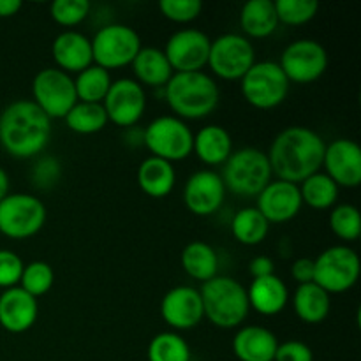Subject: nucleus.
<instances>
[{"label":"nucleus","instance_id":"bb28decb","mask_svg":"<svg viewBox=\"0 0 361 361\" xmlns=\"http://www.w3.org/2000/svg\"><path fill=\"white\" fill-rule=\"evenodd\" d=\"M240 27L249 37L263 39L274 34L279 27L274 0H249L240 13Z\"/></svg>","mask_w":361,"mask_h":361},{"label":"nucleus","instance_id":"6ab92c4d","mask_svg":"<svg viewBox=\"0 0 361 361\" xmlns=\"http://www.w3.org/2000/svg\"><path fill=\"white\" fill-rule=\"evenodd\" d=\"M303 207L300 187L284 180H271L257 196V210L268 222H288L300 214Z\"/></svg>","mask_w":361,"mask_h":361},{"label":"nucleus","instance_id":"c756f323","mask_svg":"<svg viewBox=\"0 0 361 361\" xmlns=\"http://www.w3.org/2000/svg\"><path fill=\"white\" fill-rule=\"evenodd\" d=\"M231 231L240 243L254 247L267 240L268 231H270V222L263 217V214L256 207L242 208L233 217Z\"/></svg>","mask_w":361,"mask_h":361},{"label":"nucleus","instance_id":"a878e982","mask_svg":"<svg viewBox=\"0 0 361 361\" xmlns=\"http://www.w3.org/2000/svg\"><path fill=\"white\" fill-rule=\"evenodd\" d=\"M137 183L150 197H166L176 183V173L171 162L150 155L137 168Z\"/></svg>","mask_w":361,"mask_h":361},{"label":"nucleus","instance_id":"e433bc0d","mask_svg":"<svg viewBox=\"0 0 361 361\" xmlns=\"http://www.w3.org/2000/svg\"><path fill=\"white\" fill-rule=\"evenodd\" d=\"M279 23L305 25L312 20L319 11L316 0H277L275 2Z\"/></svg>","mask_w":361,"mask_h":361},{"label":"nucleus","instance_id":"f257e3e1","mask_svg":"<svg viewBox=\"0 0 361 361\" xmlns=\"http://www.w3.org/2000/svg\"><path fill=\"white\" fill-rule=\"evenodd\" d=\"M324 148L326 143L316 130L302 126L288 127L275 137L267 154L271 175L298 185L323 168Z\"/></svg>","mask_w":361,"mask_h":361},{"label":"nucleus","instance_id":"4be33fe9","mask_svg":"<svg viewBox=\"0 0 361 361\" xmlns=\"http://www.w3.org/2000/svg\"><path fill=\"white\" fill-rule=\"evenodd\" d=\"M277 348V337L263 326H243L233 338V353L240 361H274Z\"/></svg>","mask_w":361,"mask_h":361},{"label":"nucleus","instance_id":"6e6552de","mask_svg":"<svg viewBox=\"0 0 361 361\" xmlns=\"http://www.w3.org/2000/svg\"><path fill=\"white\" fill-rule=\"evenodd\" d=\"M361 263L356 250L348 245H334L314 259V284L331 295L355 288L360 279Z\"/></svg>","mask_w":361,"mask_h":361},{"label":"nucleus","instance_id":"4c0bfd02","mask_svg":"<svg viewBox=\"0 0 361 361\" xmlns=\"http://www.w3.org/2000/svg\"><path fill=\"white\" fill-rule=\"evenodd\" d=\"M88 0H56L49 7L51 18L62 27H76L90 13Z\"/></svg>","mask_w":361,"mask_h":361},{"label":"nucleus","instance_id":"20e7f679","mask_svg":"<svg viewBox=\"0 0 361 361\" xmlns=\"http://www.w3.org/2000/svg\"><path fill=\"white\" fill-rule=\"evenodd\" d=\"M203 312L212 324L222 330L240 326L249 316L247 289L231 277H214L200 289Z\"/></svg>","mask_w":361,"mask_h":361},{"label":"nucleus","instance_id":"cd10ccee","mask_svg":"<svg viewBox=\"0 0 361 361\" xmlns=\"http://www.w3.org/2000/svg\"><path fill=\"white\" fill-rule=\"evenodd\" d=\"M293 307L295 312L303 323L319 324L328 317L331 309V298L324 289L309 282V284L298 286L293 296Z\"/></svg>","mask_w":361,"mask_h":361},{"label":"nucleus","instance_id":"2eb2a0df","mask_svg":"<svg viewBox=\"0 0 361 361\" xmlns=\"http://www.w3.org/2000/svg\"><path fill=\"white\" fill-rule=\"evenodd\" d=\"M212 39L197 28H182L166 42L164 55L176 73H196L208 66Z\"/></svg>","mask_w":361,"mask_h":361},{"label":"nucleus","instance_id":"9b49d317","mask_svg":"<svg viewBox=\"0 0 361 361\" xmlns=\"http://www.w3.org/2000/svg\"><path fill=\"white\" fill-rule=\"evenodd\" d=\"M32 97L49 120L66 118L78 102L74 80L59 67H46L35 74L32 81Z\"/></svg>","mask_w":361,"mask_h":361},{"label":"nucleus","instance_id":"a19ab883","mask_svg":"<svg viewBox=\"0 0 361 361\" xmlns=\"http://www.w3.org/2000/svg\"><path fill=\"white\" fill-rule=\"evenodd\" d=\"M60 164L55 157H41L34 166L32 180L41 189H49L59 182Z\"/></svg>","mask_w":361,"mask_h":361},{"label":"nucleus","instance_id":"0eeeda50","mask_svg":"<svg viewBox=\"0 0 361 361\" xmlns=\"http://www.w3.org/2000/svg\"><path fill=\"white\" fill-rule=\"evenodd\" d=\"M92 42V55L95 66L102 69H118L133 63L140 53L141 39L134 28L122 23L104 25L95 32Z\"/></svg>","mask_w":361,"mask_h":361},{"label":"nucleus","instance_id":"4468645a","mask_svg":"<svg viewBox=\"0 0 361 361\" xmlns=\"http://www.w3.org/2000/svg\"><path fill=\"white\" fill-rule=\"evenodd\" d=\"M109 122L118 127H133L147 109V94L143 85L133 78H120L113 81L108 95L102 101Z\"/></svg>","mask_w":361,"mask_h":361},{"label":"nucleus","instance_id":"a211bd4d","mask_svg":"<svg viewBox=\"0 0 361 361\" xmlns=\"http://www.w3.org/2000/svg\"><path fill=\"white\" fill-rule=\"evenodd\" d=\"M161 316L173 330H192L204 317L200 289L178 286L164 295L161 302Z\"/></svg>","mask_w":361,"mask_h":361},{"label":"nucleus","instance_id":"72a5a7b5","mask_svg":"<svg viewBox=\"0 0 361 361\" xmlns=\"http://www.w3.org/2000/svg\"><path fill=\"white\" fill-rule=\"evenodd\" d=\"M189 344L175 331H162L155 335L148 345V361H190Z\"/></svg>","mask_w":361,"mask_h":361},{"label":"nucleus","instance_id":"412c9836","mask_svg":"<svg viewBox=\"0 0 361 361\" xmlns=\"http://www.w3.org/2000/svg\"><path fill=\"white\" fill-rule=\"evenodd\" d=\"M53 59L63 73H81L94 63L92 42L78 30H66L55 37L51 44Z\"/></svg>","mask_w":361,"mask_h":361},{"label":"nucleus","instance_id":"393cba45","mask_svg":"<svg viewBox=\"0 0 361 361\" xmlns=\"http://www.w3.org/2000/svg\"><path fill=\"white\" fill-rule=\"evenodd\" d=\"M133 71L136 74L137 83L148 85L154 88H164L171 76L175 74L171 63L166 59L164 51L154 46L141 48L136 59L133 60Z\"/></svg>","mask_w":361,"mask_h":361},{"label":"nucleus","instance_id":"c03bdc74","mask_svg":"<svg viewBox=\"0 0 361 361\" xmlns=\"http://www.w3.org/2000/svg\"><path fill=\"white\" fill-rule=\"evenodd\" d=\"M249 271L254 279L270 277V275H275V264L268 256H257L250 261Z\"/></svg>","mask_w":361,"mask_h":361},{"label":"nucleus","instance_id":"49530a36","mask_svg":"<svg viewBox=\"0 0 361 361\" xmlns=\"http://www.w3.org/2000/svg\"><path fill=\"white\" fill-rule=\"evenodd\" d=\"M9 175L6 173V169L0 168V201L9 194Z\"/></svg>","mask_w":361,"mask_h":361},{"label":"nucleus","instance_id":"a18cd8bd","mask_svg":"<svg viewBox=\"0 0 361 361\" xmlns=\"http://www.w3.org/2000/svg\"><path fill=\"white\" fill-rule=\"evenodd\" d=\"M20 0H0V18H11L21 9Z\"/></svg>","mask_w":361,"mask_h":361},{"label":"nucleus","instance_id":"2f4dec72","mask_svg":"<svg viewBox=\"0 0 361 361\" xmlns=\"http://www.w3.org/2000/svg\"><path fill=\"white\" fill-rule=\"evenodd\" d=\"M111 83L113 80L111 76H109V71L92 63L90 67H87L85 71L78 73V78L74 80L78 101L102 104L104 97L108 95Z\"/></svg>","mask_w":361,"mask_h":361},{"label":"nucleus","instance_id":"dca6fc26","mask_svg":"<svg viewBox=\"0 0 361 361\" xmlns=\"http://www.w3.org/2000/svg\"><path fill=\"white\" fill-rule=\"evenodd\" d=\"M323 166L338 187L356 189L361 183V148L356 141L341 137L326 145Z\"/></svg>","mask_w":361,"mask_h":361},{"label":"nucleus","instance_id":"f8f14e48","mask_svg":"<svg viewBox=\"0 0 361 361\" xmlns=\"http://www.w3.org/2000/svg\"><path fill=\"white\" fill-rule=\"evenodd\" d=\"M256 63L254 46L245 35L222 34L210 44L208 66L222 80H242Z\"/></svg>","mask_w":361,"mask_h":361},{"label":"nucleus","instance_id":"f3484780","mask_svg":"<svg viewBox=\"0 0 361 361\" xmlns=\"http://www.w3.org/2000/svg\"><path fill=\"white\" fill-rule=\"evenodd\" d=\"M226 187L221 175L210 169H201L189 176L183 187V201L189 212L200 217L214 215L222 207Z\"/></svg>","mask_w":361,"mask_h":361},{"label":"nucleus","instance_id":"ddd939ff","mask_svg":"<svg viewBox=\"0 0 361 361\" xmlns=\"http://www.w3.org/2000/svg\"><path fill=\"white\" fill-rule=\"evenodd\" d=\"M281 69L289 83H312L328 69V53L321 42L314 39H298L282 51Z\"/></svg>","mask_w":361,"mask_h":361},{"label":"nucleus","instance_id":"58836bf2","mask_svg":"<svg viewBox=\"0 0 361 361\" xmlns=\"http://www.w3.org/2000/svg\"><path fill=\"white\" fill-rule=\"evenodd\" d=\"M159 9L168 20L176 23H189L194 21L203 11L201 0H161Z\"/></svg>","mask_w":361,"mask_h":361},{"label":"nucleus","instance_id":"7c9ffc66","mask_svg":"<svg viewBox=\"0 0 361 361\" xmlns=\"http://www.w3.org/2000/svg\"><path fill=\"white\" fill-rule=\"evenodd\" d=\"M300 187V196L305 204L316 210L331 208L338 200V185L326 175V173H314L307 180H303Z\"/></svg>","mask_w":361,"mask_h":361},{"label":"nucleus","instance_id":"37998d69","mask_svg":"<svg viewBox=\"0 0 361 361\" xmlns=\"http://www.w3.org/2000/svg\"><path fill=\"white\" fill-rule=\"evenodd\" d=\"M291 275L300 286L314 282V259H309V257L296 259L291 267Z\"/></svg>","mask_w":361,"mask_h":361},{"label":"nucleus","instance_id":"ea45409f","mask_svg":"<svg viewBox=\"0 0 361 361\" xmlns=\"http://www.w3.org/2000/svg\"><path fill=\"white\" fill-rule=\"evenodd\" d=\"M23 261L13 250H0V288H16L23 274Z\"/></svg>","mask_w":361,"mask_h":361},{"label":"nucleus","instance_id":"c85d7f7f","mask_svg":"<svg viewBox=\"0 0 361 361\" xmlns=\"http://www.w3.org/2000/svg\"><path fill=\"white\" fill-rule=\"evenodd\" d=\"M182 267L190 279L204 284L217 277L219 256L208 243L190 242L182 252Z\"/></svg>","mask_w":361,"mask_h":361},{"label":"nucleus","instance_id":"7ed1b4c3","mask_svg":"<svg viewBox=\"0 0 361 361\" xmlns=\"http://www.w3.org/2000/svg\"><path fill=\"white\" fill-rule=\"evenodd\" d=\"M166 101L178 118L200 120L215 111L221 90L212 76L203 71L175 73L164 87Z\"/></svg>","mask_w":361,"mask_h":361},{"label":"nucleus","instance_id":"5701e85b","mask_svg":"<svg viewBox=\"0 0 361 361\" xmlns=\"http://www.w3.org/2000/svg\"><path fill=\"white\" fill-rule=\"evenodd\" d=\"M250 309L261 316H277L286 309L289 302V291L286 282L277 275L254 279L247 289Z\"/></svg>","mask_w":361,"mask_h":361},{"label":"nucleus","instance_id":"1a4fd4ad","mask_svg":"<svg viewBox=\"0 0 361 361\" xmlns=\"http://www.w3.org/2000/svg\"><path fill=\"white\" fill-rule=\"evenodd\" d=\"M289 80L277 62H256L242 78V95L257 109H274L286 101Z\"/></svg>","mask_w":361,"mask_h":361},{"label":"nucleus","instance_id":"aec40b11","mask_svg":"<svg viewBox=\"0 0 361 361\" xmlns=\"http://www.w3.org/2000/svg\"><path fill=\"white\" fill-rule=\"evenodd\" d=\"M39 316L37 298L16 288L6 289L0 295V326L9 334H25L35 324Z\"/></svg>","mask_w":361,"mask_h":361},{"label":"nucleus","instance_id":"9d476101","mask_svg":"<svg viewBox=\"0 0 361 361\" xmlns=\"http://www.w3.org/2000/svg\"><path fill=\"white\" fill-rule=\"evenodd\" d=\"M46 222V207L32 194H7L0 201V233L25 240L37 235Z\"/></svg>","mask_w":361,"mask_h":361},{"label":"nucleus","instance_id":"79ce46f5","mask_svg":"<svg viewBox=\"0 0 361 361\" xmlns=\"http://www.w3.org/2000/svg\"><path fill=\"white\" fill-rule=\"evenodd\" d=\"M274 361H314V355L305 342L288 341L279 344Z\"/></svg>","mask_w":361,"mask_h":361},{"label":"nucleus","instance_id":"f03ea898","mask_svg":"<svg viewBox=\"0 0 361 361\" xmlns=\"http://www.w3.org/2000/svg\"><path fill=\"white\" fill-rule=\"evenodd\" d=\"M51 140V120L34 101H14L0 113V145L16 159L42 154Z\"/></svg>","mask_w":361,"mask_h":361},{"label":"nucleus","instance_id":"473e14b6","mask_svg":"<svg viewBox=\"0 0 361 361\" xmlns=\"http://www.w3.org/2000/svg\"><path fill=\"white\" fill-rule=\"evenodd\" d=\"M108 122L104 106L95 104V102L78 101L66 115L67 127L76 134L101 133L108 126Z\"/></svg>","mask_w":361,"mask_h":361},{"label":"nucleus","instance_id":"39448f33","mask_svg":"<svg viewBox=\"0 0 361 361\" xmlns=\"http://www.w3.org/2000/svg\"><path fill=\"white\" fill-rule=\"evenodd\" d=\"M222 166L221 178L226 190L229 189L242 197H257L274 176L268 155L259 148H240Z\"/></svg>","mask_w":361,"mask_h":361},{"label":"nucleus","instance_id":"b1692460","mask_svg":"<svg viewBox=\"0 0 361 361\" xmlns=\"http://www.w3.org/2000/svg\"><path fill=\"white\" fill-rule=\"evenodd\" d=\"M192 152L207 166L224 164L233 154L231 134L222 126H215V123L203 127L194 134Z\"/></svg>","mask_w":361,"mask_h":361},{"label":"nucleus","instance_id":"c9c22d12","mask_svg":"<svg viewBox=\"0 0 361 361\" xmlns=\"http://www.w3.org/2000/svg\"><path fill=\"white\" fill-rule=\"evenodd\" d=\"M330 228L344 242H356L361 235V217L355 204H338L330 214Z\"/></svg>","mask_w":361,"mask_h":361},{"label":"nucleus","instance_id":"f704fd0d","mask_svg":"<svg viewBox=\"0 0 361 361\" xmlns=\"http://www.w3.org/2000/svg\"><path fill=\"white\" fill-rule=\"evenodd\" d=\"M53 282H55V274L51 264L46 261H32L30 264H25L20 288L34 298H39L51 289Z\"/></svg>","mask_w":361,"mask_h":361},{"label":"nucleus","instance_id":"423d86ee","mask_svg":"<svg viewBox=\"0 0 361 361\" xmlns=\"http://www.w3.org/2000/svg\"><path fill=\"white\" fill-rule=\"evenodd\" d=\"M143 145L154 157L173 164L175 161H185L192 154L194 134L178 116H157L143 130Z\"/></svg>","mask_w":361,"mask_h":361}]
</instances>
